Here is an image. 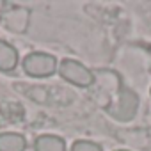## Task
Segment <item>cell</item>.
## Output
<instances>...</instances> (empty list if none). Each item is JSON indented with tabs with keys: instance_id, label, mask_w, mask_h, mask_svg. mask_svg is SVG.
I'll list each match as a JSON object with an SVG mask.
<instances>
[{
	"instance_id": "obj_2",
	"label": "cell",
	"mask_w": 151,
	"mask_h": 151,
	"mask_svg": "<svg viewBox=\"0 0 151 151\" xmlns=\"http://www.w3.org/2000/svg\"><path fill=\"white\" fill-rule=\"evenodd\" d=\"M59 75L69 84L77 86V87H89L94 84V75L93 71L82 64L80 60L75 59H62L59 64Z\"/></svg>"
},
{
	"instance_id": "obj_1",
	"label": "cell",
	"mask_w": 151,
	"mask_h": 151,
	"mask_svg": "<svg viewBox=\"0 0 151 151\" xmlns=\"http://www.w3.org/2000/svg\"><path fill=\"white\" fill-rule=\"evenodd\" d=\"M23 71L32 78H48L59 69L57 59L46 52H30L23 59Z\"/></svg>"
},
{
	"instance_id": "obj_4",
	"label": "cell",
	"mask_w": 151,
	"mask_h": 151,
	"mask_svg": "<svg viewBox=\"0 0 151 151\" xmlns=\"http://www.w3.org/2000/svg\"><path fill=\"white\" fill-rule=\"evenodd\" d=\"M18 62H20L18 50L11 43L0 39V71L9 73L18 66Z\"/></svg>"
},
{
	"instance_id": "obj_5",
	"label": "cell",
	"mask_w": 151,
	"mask_h": 151,
	"mask_svg": "<svg viewBox=\"0 0 151 151\" xmlns=\"http://www.w3.org/2000/svg\"><path fill=\"white\" fill-rule=\"evenodd\" d=\"M27 140L23 135L14 132H4L0 133V151H25Z\"/></svg>"
},
{
	"instance_id": "obj_3",
	"label": "cell",
	"mask_w": 151,
	"mask_h": 151,
	"mask_svg": "<svg viewBox=\"0 0 151 151\" xmlns=\"http://www.w3.org/2000/svg\"><path fill=\"white\" fill-rule=\"evenodd\" d=\"M137 109H139V96L132 91V89H126L123 87L117 94V98L114 100V103L107 109L109 116L114 117L116 121H121V123H126V121H132L137 114Z\"/></svg>"
},
{
	"instance_id": "obj_7",
	"label": "cell",
	"mask_w": 151,
	"mask_h": 151,
	"mask_svg": "<svg viewBox=\"0 0 151 151\" xmlns=\"http://www.w3.org/2000/svg\"><path fill=\"white\" fill-rule=\"evenodd\" d=\"M71 151H101V147L93 140H75Z\"/></svg>"
},
{
	"instance_id": "obj_8",
	"label": "cell",
	"mask_w": 151,
	"mask_h": 151,
	"mask_svg": "<svg viewBox=\"0 0 151 151\" xmlns=\"http://www.w3.org/2000/svg\"><path fill=\"white\" fill-rule=\"evenodd\" d=\"M116 151H128V149H116Z\"/></svg>"
},
{
	"instance_id": "obj_6",
	"label": "cell",
	"mask_w": 151,
	"mask_h": 151,
	"mask_svg": "<svg viewBox=\"0 0 151 151\" xmlns=\"http://www.w3.org/2000/svg\"><path fill=\"white\" fill-rule=\"evenodd\" d=\"M36 151H66V140L59 135H39L34 142Z\"/></svg>"
}]
</instances>
